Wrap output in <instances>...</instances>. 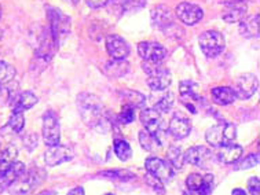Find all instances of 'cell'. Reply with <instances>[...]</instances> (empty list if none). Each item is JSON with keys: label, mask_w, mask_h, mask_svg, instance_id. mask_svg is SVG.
I'll list each match as a JSON object with an SVG mask.
<instances>
[{"label": "cell", "mask_w": 260, "mask_h": 195, "mask_svg": "<svg viewBox=\"0 0 260 195\" xmlns=\"http://www.w3.org/2000/svg\"><path fill=\"white\" fill-rule=\"evenodd\" d=\"M77 107L85 124L100 132H108L110 129V121L106 114L102 100L96 95L83 92L77 95Z\"/></svg>", "instance_id": "cell-1"}, {"label": "cell", "mask_w": 260, "mask_h": 195, "mask_svg": "<svg viewBox=\"0 0 260 195\" xmlns=\"http://www.w3.org/2000/svg\"><path fill=\"white\" fill-rule=\"evenodd\" d=\"M46 11H47V18L50 22V32L55 44L59 46L71 33V18L63 14L61 10L51 7V6H47Z\"/></svg>", "instance_id": "cell-2"}, {"label": "cell", "mask_w": 260, "mask_h": 195, "mask_svg": "<svg viewBox=\"0 0 260 195\" xmlns=\"http://www.w3.org/2000/svg\"><path fill=\"white\" fill-rule=\"evenodd\" d=\"M143 70L147 76V86L151 90L160 92L166 91L171 84V73L168 69L161 65V62L143 63Z\"/></svg>", "instance_id": "cell-3"}, {"label": "cell", "mask_w": 260, "mask_h": 195, "mask_svg": "<svg viewBox=\"0 0 260 195\" xmlns=\"http://www.w3.org/2000/svg\"><path fill=\"white\" fill-rule=\"evenodd\" d=\"M236 138L237 128L230 123H222V124L211 127L205 133V140L209 146H213V147H220L223 144L233 143Z\"/></svg>", "instance_id": "cell-4"}, {"label": "cell", "mask_w": 260, "mask_h": 195, "mask_svg": "<svg viewBox=\"0 0 260 195\" xmlns=\"http://www.w3.org/2000/svg\"><path fill=\"white\" fill-rule=\"evenodd\" d=\"M199 43L203 54L208 58H216L224 51V47H226V40L223 37V34L216 30L204 32L200 36Z\"/></svg>", "instance_id": "cell-5"}, {"label": "cell", "mask_w": 260, "mask_h": 195, "mask_svg": "<svg viewBox=\"0 0 260 195\" xmlns=\"http://www.w3.org/2000/svg\"><path fill=\"white\" fill-rule=\"evenodd\" d=\"M43 140L46 146H57L61 142V125L54 111H46L43 115Z\"/></svg>", "instance_id": "cell-6"}, {"label": "cell", "mask_w": 260, "mask_h": 195, "mask_svg": "<svg viewBox=\"0 0 260 195\" xmlns=\"http://www.w3.org/2000/svg\"><path fill=\"white\" fill-rule=\"evenodd\" d=\"M73 157H75L73 148L69 147V146L57 144V146H50L47 151L44 152V162L47 167L52 168L72 161Z\"/></svg>", "instance_id": "cell-7"}, {"label": "cell", "mask_w": 260, "mask_h": 195, "mask_svg": "<svg viewBox=\"0 0 260 195\" xmlns=\"http://www.w3.org/2000/svg\"><path fill=\"white\" fill-rule=\"evenodd\" d=\"M145 168H146L147 173L156 176L162 183L171 181V179L174 176V172H175L170 165V162L157 157L147 158L146 161H145Z\"/></svg>", "instance_id": "cell-8"}, {"label": "cell", "mask_w": 260, "mask_h": 195, "mask_svg": "<svg viewBox=\"0 0 260 195\" xmlns=\"http://www.w3.org/2000/svg\"><path fill=\"white\" fill-rule=\"evenodd\" d=\"M138 54L145 62H162L167 57V50L154 42H142L138 44Z\"/></svg>", "instance_id": "cell-9"}, {"label": "cell", "mask_w": 260, "mask_h": 195, "mask_svg": "<svg viewBox=\"0 0 260 195\" xmlns=\"http://www.w3.org/2000/svg\"><path fill=\"white\" fill-rule=\"evenodd\" d=\"M257 88H259V79L252 73H245V74L238 77L234 92H236L237 98L245 100L255 95Z\"/></svg>", "instance_id": "cell-10"}, {"label": "cell", "mask_w": 260, "mask_h": 195, "mask_svg": "<svg viewBox=\"0 0 260 195\" xmlns=\"http://www.w3.org/2000/svg\"><path fill=\"white\" fill-rule=\"evenodd\" d=\"M176 17L179 18V21H182L185 25H196L199 24L200 21L203 19L204 11L200 6L194 5V3H187V2H183L180 3L175 10Z\"/></svg>", "instance_id": "cell-11"}, {"label": "cell", "mask_w": 260, "mask_h": 195, "mask_svg": "<svg viewBox=\"0 0 260 195\" xmlns=\"http://www.w3.org/2000/svg\"><path fill=\"white\" fill-rule=\"evenodd\" d=\"M246 11H248V5L244 0L226 2L224 7H223L222 18L227 24H237L244 17H246Z\"/></svg>", "instance_id": "cell-12"}, {"label": "cell", "mask_w": 260, "mask_h": 195, "mask_svg": "<svg viewBox=\"0 0 260 195\" xmlns=\"http://www.w3.org/2000/svg\"><path fill=\"white\" fill-rule=\"evenodd\" d=\"M199 91V84L191 80H185L179 84V92L180 96H182V100H183V103L186 105V107L189 110H191L193 114L197 113V109L194 107V103L201 100V96H200Z\"/></svg>", "instance_id": "cell-13"}, {"label": "cell", "mask_w": 260, "mask_h": 195, "mask_svg": "<svg viewBox=\"0 0 260 195\" xmlns=\"http://www.w3.org/2000/svg\"><path fill=\"white\" fill-rule=\"evenodd\" d=\"M186 187L190 192H199V194H209L213 188V175H200L191 173L186 179Z\"/></svg>", "instance_id": "cell-14"}, {"label": "cell", "mask_w": 260, "mask_h": 195, "mask_svg": "<svg viewBox=\"0 0 260 195\" xmlns=\"http://www.w3.org/2000/svg\"><path fill=\"white\" fill-rule=\"evenodd\" d=\"M151 22L157 29L164 30V32L175 26L174 14L166 6H157V7L151 10Z\"/></svg>", "instance_id": "cell-15"}, {"label": "cell", "mask_w": 260, "mask_h": 195, "mask_svg": "<svg viewBox=\"0 0 260 195\" xmlns=\"http://www.w3.org/2000/svg\"><path fill=\"white\" fill-rule=\"evenodd\" d=\"M106 51L113 59H125L129 55V46L117 34H110L106 37Z\"/></svg>", "instance_id": "cell-16"}, {"label": "cell", "mask_w": 260, "mask_h": 195, "mask_svg": "<svg viewBox=\"0 0 260 195\" xmlns=\"http://www.w3.org/2000/svg\"><path fill=\"white\" fill-rule=\"evenodd\" d=\"M139 119H141V123H142L147 132L157 135V136L160 135L161 128H162V120H161V113L158 110H156L154 107L142 110Z\"/></svg>", "instance_id": "cell-17"}, {"label": "cell", "mask_w": 260, "mask_h": 195, "mask_svg": "<svg viewBox=\"0 0 260 195\" xmlns=\"http://www.w3.org/2000/svg\"><path fill=\"white\" fill-rule=\"evenodd\" d=\"M212 157V151L205 146H194L190 147L186 152H183L185 162L196 167H204Z\"/></svg>", "instance_id": "cell-18"}, {"label": "cell", "mask_w": 260, "mask_h": 195, "mask_svg": "<svg viewBox=\"0 0 260 195\" xmlns=\"http://www.w3.org/2000/svg\"><path fill=\"white\" fill-rule=\"evenodd\" d=\"M25 172H26L25 164L18 161L13 162V164L0 175V188H2V190L10 188V186L14 184L15 181L18 180L19 177L22 176Z\"/></svg>", "instance_id": "cell-19"}, {"label": "cell", "mask_w": 260, "mask_h": 195, "mask_svg": "<svg viewBox=\"0 0 260 195\" xmlns=\"http://www.w3.org/2000/svg\"><path fill=\"white\" fill-rule=\"evenodd\" d=\"M218 152H216V157L220 162L226 164V165H233V164H237L238 160H241L242 157V147L240 144H236V143H227V144H223L220 147H218Z\"/></svg>", "instance_id": "cell-20"}, {"label": "cell", "mask_w": 260, "mask_h": 195, "mask_svg": "<svg viewBox=\"0 0 260 195\" xmlns=\"http://www.w3.org/2000/svg\"><path fill=\"white\" fill-rule=\"evenodd\" d=\"M168 131L175 139L187 138L191 132V124L183 115H174L168 124Z\"/></svg>", "instance_id": "cell-21"}, {"label": "cell", "mask_w": 260, "mask_h": 195, "mask_svg": "<svg viewBox=\"0 0 260 195\" xmlns=\"http://www.w3.org/2000/svg\"><path fill=\"white\" fill-rule=\"evenodd\" d=\"M38 102L39 98L35 95L34 92H30V91H22L19 94H15L14 98H11L13 110H21V111L32 109Z\"/></svg>", "instance_id": "cell-22"}, {"label": "cell", "mask_w": 260, "mask_h": 195, "mask_svg": "<svg viewBox=\"0 0 260 195\" xmlns=\"http://www.w3.org/2000/svg\"><path fill=\"white\" fill-rule=\"evenodd\" d=\"M211 96H212L213 103L219 106L232 105L237 99L236 92L230 87H216L211 91Z\"/></svg>", "instance_id": "cell-23"}, {"label": "cell", "mask_w": 260, "mask_h": 195, "mask_svg": "<svg viewBox=\"0 0 260 195\" xmlns=\"http://www.w3.org/2000/svg\"><path fill=\"white\" fill-rule=\"evenodd\" d=\"M259 14L244 17L240 21V33L244 37H257L259 36Z\"/></svg>", "instance_id": "cell-24"}, {"label": "cell", "mask_w": 260, "mask_h": 195, "mask_svg": "<svg viewBox=\"0 0 260 195\" xmlns=\"http://www.w3.org/2000/svg\"><path fill=\"white\" fill-rule=\"evenodd\" d=\"M128 71H129V65L125 62V59H112L104 66V73L110 79L123 77Z\"/></svg>", "instance_id": "cell-25"}, {"label": "cell", "mask_w": 260, "mask_h": 195, "mask_svg": "<svg viewBox=\"0 0 260 195\" xmlns=\"http://www.w3.org/2000/svg\"><path fill=\"white\" fill-rule=\"evenodd\" d=\"M139 143H141V146H142L146 151H157V150H160L161 146H162V143L158 139L157 135H153V133L147 132L146 129H143L139 132Z\"/></svg>", "instance_id": "cell-26"}, {"label": "cell", "mask_w": 260, "mask_h": 195, "mask_svg": "<svg viewBox=\"0 0 260 195\" xmlns=\"http://www.w3.org/2000/svg\"><path fill=\"white\" fill-rule=\"evenodd\" d=\"M167 161L170 162V165L172 167L174 171H180L183 169L185 165V158H183V151L180 150L178 146H171L167 151Z\"/></svg>", "instance_id": "cell-27"}, {"label": "cell", "mask_w": 260, "mask_h": 195, "mask_svg": "<svg viewBox=\"0 0 260 195\" xmlns=\"http://www.w3.org/2000/svg\"><path fill=\"white\" fill-rule=\"evenodd\" d=\"M120 95L123 98L124 105H131L135 109L137 107H142L146 103V96L142 95L141 92L138 91H131V90H124L120 92Z\"/></svg>", "instance_id": "cell-28"}, {"label": "cell", "mask_w": 260, "mask_h": 195, "mask_svg": "<svg viewBox=\"0 0 260 195\" xmlns=\"http://www.w3.org/2000/svg\"><path fill=\"white\" fill-rule=\"evenodd\" d=\"M18 155V150L14 146H7L5 150L0 151V175L7 169V168L15 162Z\"/></svg>", "instance_id": "cell-29"}, {"label": "cell", "mask_w": 260, "mask_h": 195, "mask_svg": "<svg viewBox=\"0 0 260 195\" xmlns=\"http://www.w3.org/2000/svg\"><path fill=\"white\" fill-rule=\"evenodd\" d=\"M114 152H116L118 160L123 162L128 161L131 158V155H133L131 146L124 139H114Z\"/></svg>", "instance_id": "cell-30"}, {"label": "cell", "mask_w": 260, "mask_h": 195, "mask_svg": "<svg viewBox=\"0 0 260 195\" xmlns=\"http://www.w3.org/2000/svg\"><path fill=\"white\" fill-rule=\"evenodd\" d=\"M25 127V115L24 111L21 110H13V113L10 115L9 128L15 133H21Z\"/></svg>", "instance_id": "cell-31"}, {"label": "cell", "mask_w": 260, "mask_h": 195, "mask_svg": "<svg viewBox=\"0 0 260 195\" xmlns=\"http://www.w3.org/2000/svg\"><path fill=\"white\" fill-rule=\"evenodd\" d=\"M15 74V67L13 65H10L6 61H0V86H6L11 81L14 80Z\"/></svg>", "instance_id": "cell-32"}, {"label": "cell", "mask_w": 260, "mask_h": 195, "mask_svg": "<svg viewBox=\"0 0 260 195\" xmlns=\"http://www.w3.org/2000/svg\"><path fill=\"white\" fill-rule=\"evenodd\" d=\"M172 106H174V95L171 92H167L157 100L153 107L158 110L160 113H167V111H170L172 109Z\"/></svg>", "instance_id": "cell-33"}, {"label": "cell", "mask_w": 260, "mask_h": 195, "mask_svg": "<svg viewBox=\"0 0 260 195\" xmlns=\"http://www.w3.org/2000/svg\"><path fill=\"white\" fill-rule=\"evenodd\" d=\"M134 120H135V107L131 105H124L123 110L120 113V121H121V124H131V123H134Z\"/></svg>", "instance_id": "cell-34"}, {"label": "cell", "mask_w": 260, "mask_h": 195, "mask_svg": "<svg viewBox=\"0 0 260 195\" xmlns=\"http://www.w3.org/2000/svg\"><path fill=\"white\" fill-rule=\"evenodd\" d=\"M238 165H237V169H251V168H255L256 165H259V155L257 154H249L248 157H245V160L240 161L238 160Z\"/></svg>", "instance_id": "cell-35"}, {"label": "cell", "mask_w": 260, "mask_h": 195, "mask_svg": "<svg viewBox=\"0 0 260 195\" xmlns=\"http://www.w3.org/2000/svg\"><path fill=\"white\" fill-rule=\"evenodd\" d=\"M102 176L110 177V179H118V180H129L133 179L134 175L128 171H114V172H104L101 173Z\"/></svg>", "instance_id": "cell-36"}, {"label": "cell", "mask_w": 260, "mask_h": 195, "mask_svg": "<svg viewBox=\"0 0 260 195\" xmlns=\"http://www.w3.org/2000/svg\"><path fill=\"white\" fill-rule=\"evenodd\" d=\"M145 180L149 186L153 188L154 191H160V192H164V183L161 180H158L156 176H153L150 173H147L146 177H145Z\"/></svg>", "instance_id": "cell-37"}, {"label": "cell", "mask_w": 260, "mask_h": 195, "mask_svg": "<svg viewBox=\"0 0 260 195\" xmlns=\"http://www.w3.org/2000/svg\"><path fill=\"white\" fill-rule=\"evenodd\" d=\"M146 3V0H124L123 2V10L124 11H133V10H138L143 7V5Z\"/></svg>", "instance_id": "cell-38"}, {"label": "cell", "mask_w": 260, "mask_h": 195, "mask_svg": "<svg viewBox=\"0 0 260 195\" xmlns=\"http://www.w3.org/2000/svg\"><path fill=\"white\" fill-rule=\"evenodd\" d=\"M248 192L252 195H259L260 192V180L257 176L251 177L249 180H248Z\"/></svg>", "instance_id": "cell-39"}, {"label": "cell", "mask_w": 260, "mask_h": 195, "mask_svg": "<svg viewBox=\"0 0 260 195\" xmlns=\"http://www.w3.org/2000/svg\"><path fill=\"white\" fill-rule=\"evenodd\" d=\"M110 0H85V3L88 5V7L91 9H101V7H105V6L109 5Z\"/></svg>", "instance_id": "cell-40"}, {"label": "cell", "mask_w": 260, "mask_h": 195, "mask_svg": "<svg viewBox=\"0 0 260 195\" xmlns=\"http://www.w3.org/2000/svg\"><path fill=\"white\" fill-rule=\"evenodd\" d=\"M73 194L83 195L84 194V188H83V187H76V188H73V190H71L69 192H68V195H73Z\"/></svg>", "instance_id": "cell-41"}, {"label": "cell", "mask_w": 260, "mask_h": 195, "mask_svg": "<svg viewBox=\"0 0 260 195\" xmlns=\"http://www.w3.org/2000/svg\"><path fill=\"white\" fill-rule=\"evenodd\" d=\"M233 195H237V194H241V195H245L246 191L245 190H241V188H236V190L232 191Z\"/></svg>", "instance_id": "cell-42"}, {"label": "cell", "mask_w": 260, "mask_h": 195, "mask_svg": "<svg viewBox=\"0 0 260 195\" xmlns=\"http://www.w3.org/2000/svg\"><path fill=\"white\" fill-rule=\"evenodd\" d=\"M67 2H69L72 6H76L77 3H79V2H80V0H67Z\"/></svg>", "instance_id": "cell-43"}, {"label": "cell", "mask_w": 260, "mask_h": 195, "mask_svg": "<svg viewBox=\"0 0 260 195\" xmlns=\"http://www.w3.org/2000/svg\"><path fill=\"white\" fill-rule=\"evenodd\" d=\"M2 14H3V11H2V6H0V18H2Z\"/></svg>", "instance_id": "cell-44"}, {"label": "cell", "mask_w": 260, "mask_h": 195, "mask_svg": "<svg viewBox=\"0 0 260 195\" xmlns=\"http://www.w3.org/2000/svg\"><path fill=\"white\" fill-rule=\"evenodd\" d=\"M0 36H2V32H0Z\"/></svg>", "instance_id": "cell-45"}]
</instances>
